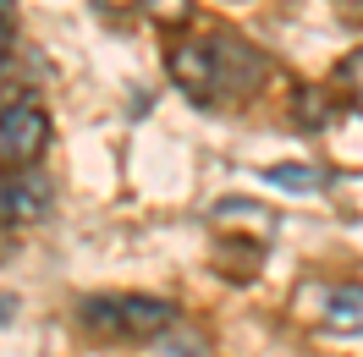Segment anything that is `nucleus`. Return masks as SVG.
<instances>
[{
	"instance_id": "nucleus-6",
	"label": "nucleus",
	"mask_w": 363,
	"mask_h": 357,
	"mask_svg": "<svg viewBox=\"0 0 363 357\" xmlns=\"http://www.w3.org/2000/svg\"><path fill=\"white\" fill-rule=\"evenodd\" d=\"M11 39H17V0H0V72L11 61Z\"/></svg>"
},
{
	"instance_id": "nucleus-1",
	"label": "nucleus",
	"mask_w": 363,
	"mask_h": 357,
	"mask_svg": "<svg viewBox=\"0 0 363 357\" xmlns=\"http://www.w3.org/2000/svg\"><path fill=\"white\" fill-rule=\"evenodd\" d=\"M165 72L193 105L204 110H237L248 105L270 61L242 39V33H220V28H204V33H187L165 50Z\"/></svg>"
},
{
	"instance_id": "nucleus-9",
	"label": "nucleus",
	"mask_w": 363,
	"mask_h": 357,
	"mask_svg": "<svg viewBox=\"0 0 363 357\" xmlns=\"http://www.w3.org/2000/svg\"><path fill=\"white\" fill-rule=\"evenodd\" d=\"M99 11H127V6H138V0H94Z\"/></svg>"
},
{
	"instance_id": "nucleus-5",
	"label": "nucleus",
	"mask_w": 363,
	"mask_h": 357,
	"mask_svg": "<svg viewBox=\"0 0 363 357\" xmlns=\"http://www.w3.org/2000/svg\"><path fill=\"white\" fill-rule=\"evenodd\" d=\"M303 302H308V319H314V324L341 330V335H363V286H352V280L314 286Z\"/></svg>"
},
{
	"instance_id": "nucleus-8",
	"label": "nucleus",
	"mask_w": 363,
	"mask_h": 357,
	"mask_svg": "<svg viewBox=\"0 0 363 357\" xmlns=\"http://www.w3.org/2000/svg\"><path fill=\"white\" fill-rule=\"evenodd\" d=\"M341 77L352 83V105L363 110V50H358V55H347V67H341Z\"/></svg>"
},
{
	"instance_id": "nucleus-7",
	"label": "nucleus",
	"mask_w": 363,
	"mask_h": 357,
	"mask_svg": "<svg viewBox=\"0 0 363 357\" xmlns=\"http://www.w3.org/2000/svg\"><path fill=\"white\" fill-rule=\"evenodd\" d=\"M138 6H143V11L155 17V23H165V28L187 17V0H138Z\"/></svg>"
},
{
	"instance_id": "nucleus-4",
	"label": "nucleus",
	"mask_w": 363,
	"mask_h": 357,
	"mask_svg": "<svg viewBox=\"0 0 363 357\" xmlns=\"http://www.w3.org/2000/svg\"><path fill=\"white\" fill-rule=\"evenodd\" d=\"M50 209H55V181L39 165H0V231L39 225Z\"/></svg>"
},
{
	"instance_id": "nucleus-3",
	"label": "nucleus",
	"mask_w": 363,
	"mask_h": 357,
	"mask_svg": "<svg viewBox=\"0 0 363 357\" xmlns=\"http://www.w3.org/2000/svg\"><path fill=\"white\" fill-rule=\"evenodd\" d=\"M50 149V110L33 94L0 99V165H39Z\"/></svg>"
},
{
	"instance_id": "nucleus-2",
	"label": "nucleus",
	"mask_w": 363,
	"mask_h": 357,
	"mask_svg": "<svg viewBox=\"0 0 363 357\" xmlns=\"http://www.w3.org/2000/svg\"><path fill=\"white\" fill-rule=\"evenodd\" d=\"M83 330L105 335V341H160V335L177 324V308L165 297H143V291H99L77 302Z\"/></svg>"
}]
</instances>
